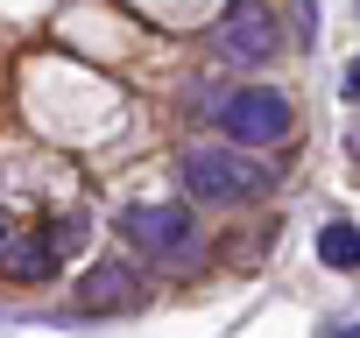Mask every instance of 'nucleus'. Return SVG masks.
Segmentation results:
<instances>
[{"mask_svg":"<svg viewBox=\"0 0 360 338\" xmlns=\"http://www.w3.org/2000/svg\"><path fill=\"white\" fill-rule=\"evenodd\" d=\"M353 155H360V134H353Z\"/></svg>","mask_w":360,"mask_h":338,"instance_id":"nucleus-11","label":"nucleus"},{"mask_svg":"<svg viewBox=\"0 0 360 338\" xmlns=\"http://www.w3.org/2000/svg\"><path fill=\"white\" fill-rule=\"evenodd\" d=\"M176 184H184L191 198H205V205H240V198L269 191V169L240 141L233 148H184L176 155Z\"/></svg>","mask_w":360,"mask_h":338,"instance_id":"nucleus-1","label":"nucleus"},{"mask_svg":"<svg viewBox=\"0 0 360 338\" xmlns=\"http://www.w3.org/2000/svg\"><path fill=\"white\" fill-rule=\"evenodd\" d=\"M219 127H226V141H240V148H283L297 120H290V99H283V92L240 85V92L219 99Z\"/></svg>","mask_w":360,"mask_h":338,"instance_id":"nucleus-2","label":"nucleus"},{"mask_svg":"<svg viewBox=\"0 0 360 338\" xmlns=\"http://www.w3.org/2000/svg\"><path fill=\"white\" fill-rule=\"evenodd\" d=\"M113 226H120V240L141 247L148 261H184V254H198V226H191V212H176V205H127Z\"/></svg>","mask_w":360,"mask_h":338,"instance_id":"nucleus-3","label":"nucleus"},{"mask_svg":"<svg viewBox=\"0 0 360 338\" xmlns=\"http://www.w3.org/2000/svg\"><path fill=\"white\" fill-rule=\"evenodd\" d=\"M318 261L339 275H360V226L353 219H325L318 226Z\"/></svg>","mask_w":360,"mask_h":338,"instance_id":"nucleus-6","label":"nucleus"},{"mask_svg":"<svg viewBox=\"0 0 360 338\" xmlns=\"http://www.w3.org/2000/svg\"><path fill=\"white\" fill-rule=\"evenodd\" d=\"M43 240H50V247H57V261H64V254H85L92 226H85V212H57V219L43 226Z\"/></svg>","mask_w":360,"mask_h":338,"instance_id":"nucleus-8","label":"nucleus"},{"mask_svg":"<svg viewBox=\"0 0 360 338\" xmlns=\"http://www.w3.org/2000/svg\"><path fill=\"white\" fill-rule=\"evenodd\" d=\"M134 282H141V275H134L127 261H99V268L85 275V289H78V310H127V303H141Z\"/></svg>","mask_w":360,"mask_h":338,"instance_id":"nucleus-5","label":"nucleus"},{"mask_svg":"<svg viewBox=\"0 0 360 338\" xmlns=\"http://www.w3.org/2000/svg\"><path fill=\"white\" fill-rule=\"evenodd\" d=\"M346 106H360V57L346 64Z\"/></svg>","mask_w":360,"mask_h":338,"instance_id":"nucleus-9","label":"nucleus"},{"mask_svg":"<svg viewBox=\"0 0 360 338\" xmlns=\"http://www.w3.org/2000/svg\"><path fill=\"white\" fill-rule=\"evenodd\" d=\"M318 338H360V324H325Z\"/></svg>","mask_w":360,"mask_h":338,"instance_id":"nucleus-10","label":"nucleus"},{"mask_svg":"<svg viewBox=\"0 0 360 338\" xmlns=\"http://www.w3.org/2000/svg\"><path fill=\"white\" fill-rule=\"evenodd\" d=\"M212 50L226 64H269L283 50V29L269 15V0H233V8L219 15V29H212Z\"/></svg>","mask_w":360,"mask_h":338,"instance_id":"nucleus-4","label":"nucleus"},{"mask_svg":"<svg viewBox=\"0 0 360 338\" xmlns=\"http://www.w3.org/2000/svg\"><path fill=\"white\" fill-rule=\"evenodd\" d=\"M0 261L15 268V282H50L57 275V247L36 233V240H22V247H0Z\"/></svg>","mask_w":360,"mask_h":338,"instance_id":"nucleus-7","label":"nucleus"}]
</instances>
